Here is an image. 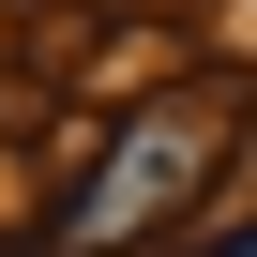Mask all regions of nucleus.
<instances>
[{
	"label": "nucleus",
	"instance_id": "obj_1",
	"mask_svg": "<svg viewBox=\"0 0 257 257\" xmlns=\"http://www.w3.org/2000/svg\"><path fill=\"white\" fill-rule=\"evenodd\" d=\"M76 152H91V182H76V212L46 227L61 257H121V242H152V227L182 242V212H197L212 167L242 152V91L197 76V91H167V106H137V121H106V137H76Z\"/></svg>",
	"mask_w": 257,
	"mask_h": 257
}]
</instances>
